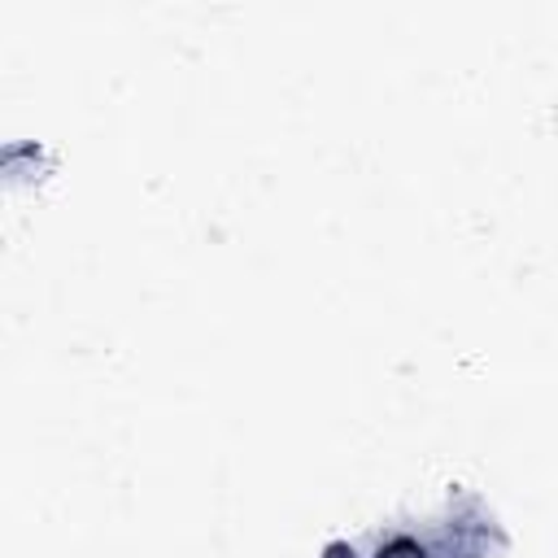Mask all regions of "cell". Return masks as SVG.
Returning <instances> with one entry per match:
<instances>
[{"mask_svg":"<svg viewBox=\"0 0 558 558\" xmlns=\"http://www.w3.org/2000/svg\"><path fill=\"white\" fill-rule=\"evenodd\" d=\"M379 558H423V549H418L410 536H397V541H392V545H388Z\"/></svg>","mask_w":558,"mask_h":558,"instance_id":"cell-1","label":"cell"}]
</instances>
